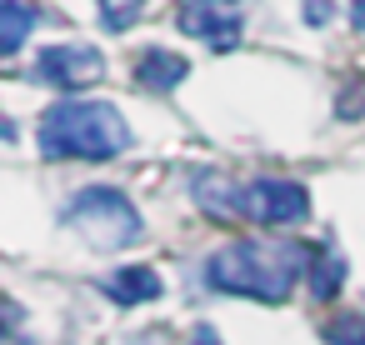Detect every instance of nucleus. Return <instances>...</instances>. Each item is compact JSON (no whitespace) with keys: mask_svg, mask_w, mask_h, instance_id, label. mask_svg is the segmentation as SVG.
Wrapping results in <instances>:
<instances>
[{"mask_svg":"<svg viewBox=\"0 0 365 345\" xmlns=\"http://www.w3.org/2000/svg\"><path fill=\"white\" fill-rule=\"evenodd\" d=\"M310 250L300 245H270V240H235L225 250H215L205 260V285L220 295H240V300H260V305H280L290 300V290L300 285V275Z\"/></svg>","mask_w":365,"mask_h":345,"instance_id":"1","label":"nucleus"},{"mask_svg":"<svg viewBox=\"0 0 365 345\" xmlns=\"http://www.w3.org/2000/svg\"><path fill=\"white\" fill-rule=\"evenodd\" d=\"M36 145L46 160H115L130 150V125L110 101H61L41 115Z\"/></svg>","mask_w":365,"mask_h":345,"instance_id":"2","label":"nucleus"},{"mask_svg":"<svg viewBox=\"0 0 365 345\" xmlns=\"http://www.w3.org/2000/svg\"><path fill=\"white\" fill-rule=\"evenodd\" d=\"M61 225H71L86 245L96 250H125L145 235V220L135 210V200L115 185H86L61 205Z\"/></svg>","mask_w":365,"mask_h":345,"instance_id":"3","label":"nucleus"},{"mask_svg":"<svg viewBox=\"0 0 365 345\" xmlns=\"http://www.w3.org/2000/svg\"><path fill=\"white\" fill-rule=\"evenodd\" d=\"M240 210H245V220H255V225H295V220L310 215V195H305L300 180H275V175H265V180H250V185H245Z\"/></svg>","mask_w":365,"mask_h":345,"instance_id":"4","label":"nucleus"},{"mask_svg":"<svg viewBox=\"0 0 365 345\" xmlns=\"http://www.w3.org/2000/svg\"><path fill=\"white\" fill-rule=\"evenodd\" d=\"M31 76L41 86H56V91H81V86H96L106 76V56L96 46H46L36 56Z\"/></svg>","mask_w":365,"mask_h":345,"instance_id":"5","label":"nucleus"},{"mask_svg":"<svg viewBox=\"0 0 365 345\" xmlns=\"http://www.w3.org/2000/svg\"><path fill=\"white\" fill-rule=\"evenodd\" d=\"M101 290H106L115 305H145V300H155V295L165 290V280H160L150 265H120V270H110V275L101 280Z\"/></svg>","mask_w":365,"mask_h":345,"instance_id":"6","label":"nucleus"},{"mask_svg":"<svg viewBox=\"0 0 365 345\" xmlns=\"http://www.w3.org/2000/svg\"><path fill=\"white\" fill-rule=\"evenodd\" d=\"M195 205L205 210V215H215V220H245V210H240V200H245V185H235V180H220V175H195Z\"/></svg>","mask_w":365,"mask_h":345,"instance_id":"7","label":"nucleus"},{"mask_svg":"<svg viewBox=\"0 0 365 345\" xmlns=\"http://www.w3.org/2000/svg\"><path fill=\"white\" fill-rule=\"evenodd\" d=\"M180 31L195 36V41H210L215 51L240 41V21L235 16H215V6H185L180 11Z\"/></svg>","mask_w":365,"mask_h":345,"instance_id":"8","label":"nucleus"},{"mask_svg":"<svg viewBox=\"0 0 365 345\" xmlns=\"http://www.w3.org/2000/svg\"><path fill=\"white\" fill-rule=\"evenodd\" d=\"M185 76H190V61L175 56V51H160V46L135 61V81H140L145 91H175Z\"/></svg>","mask_w":365,"mask_h":345,"instance_id":"9","label":"nucleus"},{"mask_svg":"<svg viewBox=\"0 0 365 345\" xmlns=\"http://www.w3.org/2000/svg\"><path fill=\"white\" fill-rule=\"evenodd\" d=\"M36 26H41V11L31 0H0V56H16Z\"/></svg>","mask_w":365,"mask_h":345,"instance_id":"10","label":"nucleus"},{"mask_svg":"<svg viewBox=\"0 0 365 345\" xmlns=\"http://www.w3.org/2000/svg\"><path fill=\"white\" fill-rule=\"evenodd\" d=\"M305 275H310V295H315V300H335L350 270H345V260H340L335 250H310V270H305Z\"/></svg>","mask_w":365,"mask_h":345,"instance_id":"11","label":"nucleus"},{"mask_svg":"<svg viewBox=\"0 0 365 345\" xmlns=\"http://www.w3.org/2000/svg\"><path fill=\"white\" fill-rule=\"evenodd\" d=\"M140 16H145V0H101V26H106L110 36L130 31Z\"/></svg>","mask_w":365,"mask_h":345,"instance_id":"12","label":"nucleus"},{"mask_svg":"<svg viewBox=\"0 0 365 345\" xmlns=\"http://www.w3.org/2000/svg\"><path fill=\"white\" fill-rule=\"evenodd\" d=\"M325 345H365V315H335L325 325Z\"/></svg>","mask_w":365,"mask_h":345,"instance_id":"13","label":"nucleus"},{"mask_svg":"<svg viewBox=\"0 0 365 345\" xmlns=\"http://www.w3.org/2000/svg\"><path fill=\"white\" fill-rule=\"evenodd\" d=\"M330 16H335V6H330V0H305V26H330Z\"/></svg>","mask_w":365,"mask_h":345,"instance_id":"14","label":"nucleus"},{"mask_svg":"<svg viewBox=\"0 0 365 345\" xmlns=\"http://www.w3.org/2000/svg\"><path fill=\"white\" fill-rule=\"evenodd\" d=\"M190 345H220V335H215V330H210V325H200V330H195V335H190Z\"/></svg>","mask_w":365,"mask_h":345,"instance_id":"15","label":"nucleus"},{"mask_svg":"<svg viewBox=\"0 0 365 345\" xmlns=\"http://www.w3.org/2000/svg\"><path fill=\"white\" fill-rule=\"evenodd\" d=\"M350 21H355V31H365V0H350Z\"/></svg>","mask_w":365,"mask_h":345,"instance_id":"16","label":"nucleus"},{"mask_svg":"<svg viewBox=\"0 0 365 345\" xmlns=\"http://www.w3.org/2000/svg\"><path fill=\"white\" fill-rule=\"evenodd\" d=\"M190 6H235V0H190Z\"/></svg>","mask_w":365,"mask_h":345,"instance_id":"17","label":"nucleus"}]
</instances>
